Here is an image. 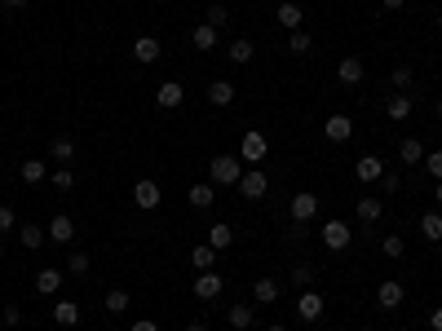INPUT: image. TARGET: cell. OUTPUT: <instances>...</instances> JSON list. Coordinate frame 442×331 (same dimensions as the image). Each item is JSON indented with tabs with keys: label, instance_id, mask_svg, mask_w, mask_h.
I'll use <instances>...</instances> for the list:
<instances>
[{
	"label": "cell",
	"instance_id": "cell-7",
	"mask_svg": "<svg viewBox=\"0 0 442 331\" xmlns=\"http://www.w3.org/2000/svg\"><path fill=\"white\" fill-rule=\"evenodd\" d=\"M221 287H226V278H221V274H212V270H204L199 278H195V296H199V301H217Z\"/></svg>",
	"mask_w": 442,
	"mask_h": 331
},
{
	"label": "cell",
	"instance_id": "cell-14",
	"mask_svg": "<svg viewBox=\"0 0 442 331\" xmlns=\"http://www.w3.org/2000/svg\"><path fill=\"white\" fill-rule=\"evenodd\" d=\"M274 18H279L288 31H301V23H305V13H301V5H292V0H283L279 9H274Z\"/></svg>",
	"mask_w": 442,
	"mask_h": 331
},
{
	"label": "cell",
	"instance_id": "cell-22",
	"mask_svg": "<svg viewBox=\"0 0 442 331\" xmlns=\"http://www.w3.org/2000/svg\"><path fill=\"white\" fill-rule=\"evenodd\" d=\"M58 287H62V274L58 270H40L36 274V292L40 296H58Z\"/></svg>",
	"mask_w": 442,
	"mask_h": 331
},
{
	"label": "cell",
	"instance_id": "cell-36",
	"mask_svg": "<svg viewBox=\"0 0 442 331\" xmlns=\"http://www.w3.org/2000/svg\"><path fill=\"white\" fill-rule=\"evenodd\" d=\"M292 283L309 292V283H314V270H309V265H297V270H292Z\"/></svg>",
	"mask_w": 442,
	"mask_h": 331
},
{
	"label": "cell",
	"instance_id": "cell-29",
	"mask_svg": "<svg viewBox=\"0 0 442 331\" xmlns=\"http://www.w3.org/2000/svg\"><path fill=\"white\" fill-rule=\"evenodd\" d=\"M212 256H217V247H208V243H199V247H195V252H190V265H195V270H212Z\"/></svg>",
	"mask_w": 442,
	"mask_h": 331
},
{
	"label": "cell",
	"instance_id": "cell-48",
	"mask_svg": "<svg viewBox=\"0 0 442 331\" xmlns=\"http://www.w3.org/2000/svg\"><path fill=\"white\" fill-rule=\"evenodd\" d=\"M381 5H385V9H403V0H381Z\"/></svg>",
	"mask_w": 442,
	"mask_h": 331
},
{
	"label": "cell",
	"instance_id": "cell-34",
	"mask_svg": "<svg viewBox=\"0 0 442 331\" xmlns=\"http://www.w3.org/2000/svg\"><path fill=\"white\" fill-rule=\"evenodd\" d=\"M106 309H111V313H124V309H128V292H124V287L106 292Z\"/></svg>",
	"mask_w": 442,
	"mask_h": 331
},
{
	"label": "cell",
	"instance_id": "cell-42",
	"mask_svg": "<svg viewBox=\"0 0 442 331\" xmlns=\"http://www.w3.org/2000/svg\"><path fill=\"white\" fill-rule=\"evenodd\" d=\"M54 186H58V190H71V186H75V173H71V168H58V173H54Z\"/></svg>",
	"mask_w": 442,
	"mask_h": 331
},
{
	"label": "cell",
	"instance_id": "cell-23",
	"mask_svg": "<svg viewBox=\"0 0 442 331\" xmlns=\"http://www.w3.org/2000/svg\"><path fill=\"white\" fill-rule=\"evenodd\" d=\"M381 212H385V204H381V199H358V221H363V225L381 221Z\"/></svg>",
	"mask_w": 442,
	"mask_h": 331
},
{
	"label": "cell",
	"instance_id": "cell-5",
	"mask_svg": "<svg viewBox=\"0 0 442 331\" xmlns=\"http://www.w3.org/2000/svg\"><path fill=\"white\" fill-rule=\"evenodd\" d=\"M314 212H319V194H309V190L292 194V221H297V225H305Z\"/></svg>",
	"mask_w": 442,
	"mask_h": 331
},
{
	"label": "cell",
	"instance_id": "cell-33",
	"mask_svg": "<svg viewBox=\"0 0 442 331\" xmlns=\"http://www.w3.org/2000/svg\"><path fill=\"white\" fill-rule=\"evenodd\" d=\"M23 181H44V159H23Z\"/></svg>",
	"mask_w": 442,
	"mask_h": 331
},
{
	"label": "cell",
	"instance_id": "cell-37",
	"mask_svg": "<svg viewBox=\"0 0 442 331\" xmlns=\"http://www.w3.org/2000/svg\"><path fill=\"white\" fill-rule=\"evenodd\" d=\"M226 23H231V9H226V5H212V9H208V27H226Z\"/></svg>",
	"mask_w": 442,
	"mask_h": 331
},
{
	"label": "cell",
	"instance_id": "cell-28",
	"mask_svg": "<svg viewBox=\"0 0 442 331\" xmlns=\"http://www.w3.org/2000/svg\"><path fill=\"white\" fill-rule=\"evenodd\" d=\"M49 155H54L58 163H71V159H75V142H71V137H54V146H49Z\"/></svg>",
	"mask_w": 442,
	"mask_h": 331
},
{
	"label": "cell",
	"instance_id": "cell-46",
	"mask_svg": "<svg viewBox=\"0 0 442 331\" xmlns=\"http://www.w3.org/2000/svg\"><path fill=\"white\" fill-rule=\"evenodd\" d=\"M128 331H159V327H155L151 318H142V323H133V327H128Z\"/></svg>",
	"mask_w": 442,
	"mask_h": 331
},
{
	"label": "cell",
	"instance_id": "cell-1",
	"mask_svg": "<svg viewBox=\"0 0 442 331\" xmlns=\"http://www.w3.org/2000/svg\"><path fill=\"white\" fill-rule=\"evenodd\" d=\"M239 177H243V159L239 155H217L208 163V181L212 186H239Z\"/></svg>",
	"mask_w": 442,
	"mask_h": 331
},
{
	"label": "cell",
	"instance_id": "cell-47",
	"mask_svg": "<svg viewBox=\"0 0 442 331\" xmlns=\"http://www.w3.org/2000/svg\"><path fill=\"white\" fill-rule=\"evenodd\" d=\"M429 327H434V331H442V305H438V309L429 313Z\"/></svg>",
	"mask_w": 442,
	"mask_h": 331
},
{
	"label": "cell",
	"instance_id": "cell-13",
	"mask_svg": "<svg viewBox=\"0 0 442 331\" xmlns=\"http://www.w3.org/2000/svg\"><path fill=\"white\" fill-rule=\"evenodd\" d=\"M327 142H350V132H354V124H350V115H327Z\"/></svg>",
	"mask_w": 442,
	"mask_h": 331
},
{
	"label": "cell",
	"instance_id": "cell-3",
	"mask_svg": "<svg viewBox=\"0 0 442 331\" xmlns=\"http://www.w3.org/2000/svg\"><path fill=\"white\" fill-rule=\"evenodd\" d=\"M266 190H270V177H266V173H261V168H243V177H239V194L248 199V204H257Z\"/></svg>",
	"mask_w": 442,
	"mask_h": 331
},
{
	"label": "cell",
	"instance_id": "cell-31",
	"mask_svg": "<svg viewBox=\"0 0 442 331\" xmlns=\"http://www.w3.org/2000/svg\"><path fill=\"white\" fill-rule=\"evenodd\" d=\"M226 318H231V327H252V305H231V313H226Z\"/></svg>",
	"mask_w": 442,
	"mask_h": 331
},
{
	"label": "cell",
	"instance_id": "cell-40",
	"mask_svg": "<svg viewBox=\"0 0 442 331\" xmlns=\"http://www.w3.org/2000/svg\"><path fill=\"white\" fill-rule=\"evenodd\" d=\"M67 270H71L75 278H80V274H89V256H85V252H71V261H67Z\"/></svg>",
	"mask_w": 442,
	"mask_h": 331
},
{
	"label": "cell",
	"instance_id": "cell-51",
	"mask_svg": "<svg viewBox=\"0 0 442 331\" xmlns=\"http://www.w3.org/2000/svg\"><path fill=\"white\" fill-rule=\"evenodd\" d=\"M5 5H27V0H5Z\"/></svg>",
	"mask_w": 442,
	"mask_h": 331
},
{
	"label": "cell",
	"instance_id": "cell-11",
	"mask_svg": "<svg viewBox=\"0 0 442 331\" xmlns=\"http://www.w3.org/2000/svg\"><path fill=\"white\" fill-rule=\"evenodd\" d=\"M75 239V221L67 217V212H62V217H54V221H49V243H62V247H67Z\"/></svg>",
	"mask_w": 442,
	"mask_h": 331
},
{
	"label": "cell",
	"instance_id": "cell-6",
	"mask_svg": "<svg viewBox=\"0 0 442 331\" xmlns=\"http://www.w3.org/2000/svg\"><path fill=\"white\" fill-rule=\"evenodd\" d=\"M155 102H159L164 111H177V106H182V102H186V89H182V85H177V80H164V85L155 89Z\"/></svg>",
	"mask_w": 442,
	"mask_h": 331
},
{
	"label": "cell",
	"instance_id": "cell-8",
	"mask_svg": "<svg viewBox=\"0 0 442 331\" xmlns=\"http://www.w3.org/2000/svg\"><path fill=\"white\" fill-rule=\"evenodd\" d=\"M403 283H398V278H385V283L381 287H376V305H381V309H398L403 305Z\"/></svg>",
	"mask_w": 442,
	"mask_h": 331
},
{
	"label": "cell",
	"instance_id": "cell-27",
	"mask_svg": "<svg viewBox=\"0 0 442 331\" xmlns=\"http://www.w3.org/2000/svg\"><path fill=\"white\" fill-rule=\"evenodd\" d=\"M54 318H58L62 327H75V323H80V305H75V301H58V305H54Z\"/></svg>",
	"mask_w": 442,
	"mask_h": 331
},
{
	"label": "cell",
	"instance_id": "cell-30",
	"mask_svg": "<svg viewBox=\"0 0 442 331\" xmlns=\"http://www.w3.org/2000/svg\"><path fill=\"white\" fill-rule=\"evenodd\" d=\"M420 235L434 239V243L442 239V217H438V212H424V217H420Z\"/></svg>",
	"mask_w": 442,
	"mask_h": 331
},
{
	"label": "cell",
	"instance_id": "cell-38",
	"mask_svg": "<svg viewBox=\"0 0 442 331\" xmlns=\"http://www.w3.org/2000/svg\"><path fill=\"white\" fill-rule=\"evenodd\" d=\"M394 89H398V93L412 89V66H394Z\"/></svg>",
	"mask_w": 442,
	"mask_h": 331
},
{
	"label": "cell",
	"instance_id": "cell-20",
	"mask_svg": "<svg viewBox=\"0 0 442 331\" xmlns=\"http://www.w3.org/2000/svg\"><path fill=\"white\" fill-rule=\"evenodd\" d=\"M231 243H235V230L226 225V221H217V225L208 230V247H217V252H226V247H231Z\"/></svg>",
	"mask_w": 442,
	"mask_h": 331
},
{
	"label": "cell",
	"instance_id": "cell-17",
	"mask_svg": "<svg viewBox=\"0 0 442 331\" xmlns=\"http://www.w3.org/2000/svg\"><path fill=\"white\" fill-rule=\"evenodd\" d=\"M412 106H416V102H412L407 93H394V97L385 102V115H389V120H398V124H403L407 115H412Z\"/></svg>",
	"mask_w": 442,
	"mask_h": 331
},
{
	"label": "cell",
	"instance_id": "cell-56",
	"mask_svg": "<svg viewBox=\"0 0 442 331\" xmlns=\"http://www.w3.org/2000/svg\"><path fill=\"white\" fill-rule=\"evenodd\" d=\"M314 331H319V327H314Z\"/></svg>",
	"mask_w": 442,
	"mask_h": 331
},
{
	"label": "cell",
	"instance_id": "cell-50",
	"mask_svg": "<svg viewBox=\"0 0 442 331\" xmlns=\"http://www.w3.org/2000/svg\"><path fill=\"white\" fill-rule=\"evenodd\" d=\"M434 199H438V204H442V181H438V190H434Z\"/></svg>",
	"mask_w": 442,
	"mask_h": 331
},
{
	"label": "cell",
	"instance_id": "cell-16",
	"mask_svg": "<svg viewBox=\"0 0 442 331\" xmlns=\"http://www.w3.org/2000/svg\"><path fill=\"white\" fill-rule=\"evenodd\" d=\"M208 102L212 106H231L235 102V85H231V80H212V85H208Z\"/></svg>",
	"mask_w": 442,
	"mask_h": 331
},
{
	"label": "cell",
	"instance_id": "cell-53",
	"mask_svg": "<svg viewBox=\"0 0 442 331\" xmlns=\"http://www.w3.org/2000/svg\"><path fill=\"white\" fill-rule=\"evenodd\" d=\"M438 115H442V97H438Z\"/></svg>",
	"mask_w": 442,
	"mask_h": 331
},
{
	"label": "cell",
	"instance_id": "cell-54",
	"mask_svg": "<svg viewBox=\"0 0 442 331\" xmlns=\"http://www.w3.org/2000/svg\"><path fill=\"white\" fill-rule=\"evenodd\" d=\"M0 256H5V243H0Z\"/></svg>",
	"mask_w": 442,
	"mask_h": 331
},
{
	"label": "cell",
	"instance_id": "cell-52",
	"mask_svg": "<svg viewBox=\"0 0 442 331\" xmlns=\"http://www.w3.org/2000/svg\"><path fill=\"white\" fill-rule=\"evenodd\" d=\"M266 331H288V327H266Z\"/></svg>",
	"mask_w": 442,
	"mask_h": 331
},
{
	"label": "cell",
	"instance_id": "cell-35",
	"mask_svg": "<svg viewBox=\"0 0 442 331\" xmlns=\"http://www.w3.org/2000/svg\"><path fill=\"white\" fill-rule=\"evenodd\" d=\"M231 62H252V40H235L231 44Z\"/></svg>",
	"mask_w": 442,
	"mask_h": 331
},
{
	"label": "cell",
	"instance_id": "cell-39",
	"mask_svg": "<svg viewBox=\"0 0 442 331\" xmlns=\"http://www.w3.org/2000/svg\"><path fill=\"white\" fill-rule=\"evenodd\" d=\"M381 252H385V256H403V252H407V243H403L398 235H389V239L381 243Z\"/></svg>",
	"mask_w": 442,
	"mask_h": 331
},
{
	"label": "cell",
	"instance_id": "cell-43",
	"mask_svg": "<svg viewBox=\"0 0 442 331\" xmlns=\"http://www.w3.org/2000/svg\"><path fill=\"white\" fill-rule=\"evenodd\" d=\"M424 168H429L438 181H442V151H434V155H424Z\"/></svg>",
	"mask_w": 442,
	"mask_h": 331
},
{
	"label": "cell",
	"instance_id": "cell-24",
	"mask_svg": "<svg viewBox=\"0 0 442 331\" xmlns=\"http://www.w3.org/2000/svg\"><path fill=\"white\" fill-rule=\"evenodd\" d=\"M18 243L27 247V252H36V247H44L49 239H44V230H40V225H23V230H18Z\"/></svg>",
	"mask_w": 442,
	"mask_h": 331
},
{
	"label": "cell",
	"instance_id": "cell-19",
	"mask_svg": "<svg viewBox=\"0 0 442 331\" xmlns=\"http://www.w3.org/2000/svg\"><path fill=\"white\" fill-rule=\"evenodd\" d=\"M190 44L199 49V54H208V49H217V27H208V23H204V27H195V31H190Z\"/></svg>",
	"mask_w": 442,
	"mask_h": 331
},
{
	"label": "cell",
	"instance_id": "cell-9",
	"mask_svg": "<svg viewBox=\"0 0 442 331\" xmlns=\"http://www.w3.org/2000/svg\"><path fill=\"white\" fill-rule=\"evenodd\" d=\"M159 186H155V181H137V186H133V204L142 208V212H155L159 208Z\"/></svg>",
	"mask_w": 442,
	"mask_h": 331
},
{
	"label": "cell",
	"instance_id": "cell-55",
	"mask_svg": "<svg viewBox=\"0 0 442 331\" xmlns=\"http://www.w3.org/2000/svg\"><path fill=\"white\" fill-rule=\"evenodd\" d=\"M358 331H367V327H358Z\"/></svg>",
	"mask_w": 442,
	"mask_h": 331
},
{
	"label": "cell",
	"instance_id": "cell-41",
	"mask_svg": "<svg viewBox=\"0 0 442 331\" xmlns=\"http://www.w3.org/2000/svg\"><path fill=\"white\" fill-rule=\"evenodd\" d=\"M13 221H18V217H13V204H0V235H9Z\"/></svg>",
	"mask_w": 442,
	"mask_h": 331
},
{
	"label": "cell",
	"instance_id": "cell-49",
	"mask_svg": "<svg viewBox=\"0 0 442 331\" xmlns=\"http://www.w3.org/2000/svg\"><path fill=\"white\" fill-rule=\"evenodd\" d=\"M186 331H208V327H204V323H190V327H186Z\"/></svg>",
	"mask_w": 442,
	"mask_h": 331
},
{
	"label": "cell",
	"instance_id": "cell-12",
	"mask_svg": "<svg viewBox=\"0 0 442 331\" xmlns=\"http://www.w3.org/2000/svg\"><path fill=\"white\" fill-rule=\"evenodd\" d=\"M297 313H301L305 323H319V318H323V296H319V292H301Z\"/></svg>",
	"mask_w": 442,
	"mask_h": 331
},
{
	"label": "cell",
	"instance_id": "cell-45",
	"mask_svg": "<svg viewBox=\"0 0 442 331\" xmlns=\"http://www.w3.org/2000/svg\"><path fill=\"white\" fill-rule=\"evenodd\" d=\"M18 323H23V313L9 305V309H5V327H18Z\"/></svg>",
	"mask_w": 442,
	"mask_h": 331
},
{
	"label": "cell",
	"instance_id": "cell-15",
	"mask_svg": "<svg viewBox=\"0 0 442 331\" xmlns=\"http://www.w3.org/2000/svg\"><path fill=\"white\" fill-rule=\"evenodd\" d=\"M354 173H358V181H381L385 177V163L376 159V155H363V159L354 163Z\"/></svg>",
	"mask_w": 442,
	"mask_h": 331
},
{
	"label": "cell",
	"instance_id": "cell-2",
	"mask_svg": "<svg viewBox=\"0 0 442 331\" xmlns=\"http://www.w3.org/2000/svg\"><path fill=\"white\" fill-rule=\"evenodd\" d=\"M270 155V137L266 132H243V142H239V159L248 163V168H261V159Z\"/></svg>",
	"mask_w": 442,
	"mask_h": 331
},
{
	"label": "cell",
	"instance_id": "cell-21",
	"mask_svg": "<svg viewBox=\"0 0 442 331\" xmlns=\"http://www.w3.org/2000/svg\"><path fill=\"white\" fill-rule=\"evenodd\" d=\"M133 58H137V62H159V40H155V36H142V40L133 44Z\"/></svg>",
	"mask_w": 442,
	"mask_h": 331
},
{
	"label": "cell",
	"instance_id": "cell-25",
	"mask_svg": "<svg viewBox=\"0 0 442 331\" xmlns=\"http://www.w3.org/2000/svg\"><path fill=\"white\" fill-rule=\"evenodd\" d=\"M212 199H217V190H212V181H204V186H190V208H212Z\"/></svg>",
	"mask_w": 442,
	"mask_h": 331
},
{
	"label": "cell",
	"instance_id": "cell-26",
	"mask_svg": "<svg viewBox=\"0 0 442 331\" xmlns=\"http://www.w3.org/2000/svg\"><path fill=\"white\" fill-rule=\"evenodd\" d=\"M398 159H403V163H420V159H424V146H420L416 137H403V142H398Z\"/></svg>",
	"mask_w": 442,
	"mask_h": 331
},
{
	"label": "cell",
	"instance_id": "cell-32",
	"mask_svg": "<svg viewBox=\"0 0 442 331\" xmlns=\"http://www.w3.org/2000/svg\"><path fill=\"white\" fill-rule=\"evenodd\" d=\"M288 49H292V54H297V58H305V54H309V49H314V40H309V31H292V40H288Z\"/></svg>",
	"mask_w": 442,
	"mask_h": 331
},
{
	"label": "cell",
	"instance_id": "cell-4",
	"mask_svg": "<svg viewBox=\"0 0 442 331\" xmlns=\"http://www.w3.org/2000/svg\"><path fill=\"white\" fill-rule=\"evenodd\" d=\"M350 225L345 221H327L323 225V243H327V252H345V247H350Z\"/></svg>",
	"mask_w": 442,
	"mask_h": 331
},
{
	"label": "cell",
	"instance_id": "cell-44",
	"mask_svg": "<svg viewBox=\"0 0 442 331\" xmlns=\"http://www.w3.org/2000/svg\"><path fill=\"white\" fill-rule=\"evenodd\" d=\"M381 190H389V194H394V190H398V173H389V168H385V177H381Z\"/></svg>",
	"mask_w": 442,
	"mask_h": 331
},
{
	"label": "cell",
	"instance_id": "cell-10",
	"mask_svg": "<svg viewBox=\"0 0 442 331\" xmlns=\"http://www.w3.org/2000/svg\"><path fill=\"white\" fill-rule=\"evenodd\" d=\"M336 75H340V85H363V75H367V62H363V58H340Z\"/></svg>",
	"mask_w": 442,
	"mask_h": 331
},
{
	"label": "cell",
	"instance_id": "cell-18",
	"mask_svg": "<svg viewBox=\"0 0 442 331\" xmlns=\"http://www.w3.org/2000/svg\"><path fill=\"white\" fill-rule=\"evenodd\" d=\"M252 296H257V305H274V301H279V283H274V278H257Z\"/></svg>",
	"mask_w": 442,
	"mask_h": 331
}]
</instances>
